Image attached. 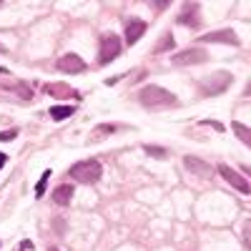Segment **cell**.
Here are the masks:
<instances>
[{
	"mask_svg": "<svg viewBox=\"0 0 251 251\" xmlns=\"http://www.w3.org/2000/svg\"><path fill=\"white\" fill-rule=\"evenodd\" d=\"M138 100L146 108H174V106H178V98L161 86H146L138 93Z\"/></svg>",
	"mask_w": 251,
	"mask_h": 251,
	"instance_id": "obj_1",
	"label": "cell"
},
{
	"mask_svg": "<svg viewBox=\"0 0 251 251\" xmlns=\"http://www.w3.org/2000/svg\"><path fill=\"white\" fill-rule=\"evenodd\" d=\"M68 176L75 178L78 183H98L100 176H103V166L96 158L78 161L75 166H71V169H68Z\"/></svg>",
	"mask_w": 251,
	"mask_h": 251,
	"instance_id": "obj_2",
	"label": "cell"
},
{
	"mask_svg": "<svg viewBox=\"0 0 251 251\" xmlns=\"http://www.w3.org/2000/svg\"><path fill=\"white\" fill-rule=\"evenodd\" d=\"M123 43H121V38L116 33H106V35H100V48H98V63L100 66H106V63L116 60L118 53H121Z\"/></svg>",
	"mask_w": 251,
	"mask_h": 251,
	"instance_id": "obj_3",
	"label": "cell"
},
{
	"mask_svg": "<svg viewBox=\"0 0 251 251\" xmlns=\"http://www.w3.org/2000/svg\"><path fill=\"white\" fill-rule=\"evenodd\" d=\"M208 58V53L203 48H186L176 55H171V63L174 66H196V63H203Z\"/></svg>",
	"mask_w": 251,
	"mask_h": 251,
	"instance_id": "obj_4",
	"label": "cell"
},
{
	"mask_svg": "<svg viewBox=\"0 0 251 251\" xmlns=\"http://www.w3.org/2000/svg\"><path fill=\"white\" fill-rule=\"evenodd\" d=\"M88 66H86V60H83V58H78L75 53H66V55H60L58 58V71L60 73H83V71H86Z\"/></svg>",
	"mask_w": 251,
	"mask_h": 251,
	"instance_id": "obj_5",
	"label": "cell"
},
{
	"mask_svg": "<svg viewBox=\"0 0 251 251\" xmlns=\"http://www.w3.org/2000/svg\"><path fill=\"white\" fill-rule=\"evenodd\" d=\"M219 174H221V178H224L226 183H231L234 188H239L241 194H249V191H251V186H249V181H246V178H244L241 174H236L234 169H228L226 163H221V166H219Z\"/></svg>",
	"mask_w": 251,
	"mask_h": 251,
	"instance_id": "obj_6",
	"label": "cell"
},
{
	"mask_svg": "<svg viewBox=\"0 0 251 251\" xmlns=\"http://www.w3.org/2000/svg\"><path fill=\"white\" fill-rule=\"evenodd\" d=\"M146 30H149V23H146V20L131 18L128 23H126V43H128V46H136L138 40L143 38Z\"/></svg>",
	"mask_w": 251,
	"mask_h": 251,
	"instance_id": "obj_7",
	"label": "cell"
},
{
	"mask_svg": "<svg viewBox=\"0 0 251 251\" xmlns=\"http://www.w3.org/2000/svg\"><path fill=\"white\" fill-rule=\"evenodd\" d=\"M199 43H228V46H239L241 40L236 38L234 30H214V33H206L199 38Z\"/></svg>",
	"mask_w": 251,
	"mask_h": 251,
	"instance_id": "obj_8",
	"label": "cell"
},
{
	"mask_svg": "<svg viewBox=\"0 0 251 251\" xmlns=\"http://www.w3.org/2000/svg\"><path fill=\"white\" fill-rule=\"evenodd\" d=\"M183 166L191 174H196L199 178H211V174H214V169L208 166L206 161H201V158H196V156H186L183 158Z\"/></svg>",
	"mask_w": 251,
	"mask_h": 251,
	"instance_id": "obj_9",
	"label": "cell"
},
{
	"mask_svg": "<svg viewBox=\"0 0 251 251\" xmlns=\"http://www.w3.org/2000/svg\"><path fill=\"white\" fill-rule=\"evenodd\" d=\"M50 199H53L55 206H68L71 199H73V186H71V183H60V186H55V188H53V194H50Z\"/></svg>",
	"mask_w": 251,
	"mask_h": 251,
	"instance_id": "obj_10",
	"label": "cell"
},
{
	"mask_svg": "<svg viewBox=\"0 0 251 251\" xmlns=\"http://www.w3.org/2000/svg\"><path fill=\"white\" fill-rule=\"evenodd\" d=\"M196 13H199V5H196V3H194V5H186L183 13H181V18H178V23H181V25H191V28H196V25H199Z\"/></svg>",
	"mask_w": 251,
	"mask_h": 251,
	"instance_id": "obj_11",
	"label": "cell"
},
{
	"mask_svg": "<svg viewBox=\"0 0 251 251\" xmlns=\"http://www.w3.org/2000/svg\"><path fill=\"white\" fill-rule=\"evenodd\" d=\"M75 113V106H50V118L53 121H66Z\"/></svg>",
	"mask_w": 251,
	"mask_h": 251,
	"instance_id": "obj_12",
	"label": "cell"
},
{
	"mask_svg": "<svg viewBox=\"0 0 251 251\" xmlns=\"http://www.w3.org/2000/svg\"><path fill=\"white\" fill-rule=\"evenodd\" d=\"M171 48H174V35L171 33H163L161 40L156 43V48H153V53L158 55V53H166V50H171Z\"/></svg>",
	"mask_w": 251,
	"mask_h": 251,
	"instance_id": "obj_13",
	"label": "cell"
},
{
	"mask_svg": "<svg viewBox=\"0 0 251 251\" xmlns=\"http://www.w3.org/2000/svg\"><path fill=\"white\" fill-rule=\"evenodd\" d=\"M231 128H234V131L239 133V138H241V141H244L246 146L251 143V131L246 128V126H244V123H239V121H234V123H231Z\"/></svg>",
	"mask_w": 251,
	"mask_h": 251,
	"instance_id": "obj_14",
	"label": "cell"
},
{
	"mask_svg": "<svg viewBox=\"0 0 251 251\" xmlns=\"http://www.w3.org/2000/svg\"><path fill=\"white\" fill-rule=\"evenodd\" d=\"M48 178H50V169L43 171V176H40V181H38V186H35V196H38V199H43L46 186H48Z\"/></svg>",
	"mask_w": 251,
	"mask_h": 251,
	"instance_id": "obj_15",
	"label": "cell"
},
{
	"mask_svg": "<svg viewBox=\"0 0 251 251\" xmlns=\"http://www.w3.org/2000/svg\"><path fill=\"white\" fill-rule=\"evenodd\" d=\"M113 131H116V126H113V123H103V126H98V128L93 131V141H100V136L113 133Z\"/></svg>",
	"mask_w": 251,
	"mask_h": 251,
	"instance_id": "obj_16",
	"label": "cell"
},
{
	"mask_svg": "<svg viewBox=\"0 0 251 251\" xmlns=\"http://www.w3.org/2000/svg\"><path fill=\"white\" fill-rule=\"evenodd\" d=\"M46 91H48L50 96H55V93H63V96H78V93H75V91H71L68 86H48Z\"/></svg>",
	"mask_w": 251,
	"mask_h": 251,
	"instance_id": "obj_17",
	"label": "cell"
},
{
	"mask_svg": "<svg viewBox=\"0 0 251 251\" xmlns=\"http://www.w3.org/2000/svg\"><path fill=\"white\" fill-rule=\"evenodd\" d=\"M143 151L149 156H156V158H166L169 153H166V149H158V146H143Z\"/></svg>",
	"mask_w": 251,
	"mask_h": 251,
	"instance_id": "obj_18",
	"label": "cell"
},
{
	"mask_svg": "<svg viewBox=\"0 0 251 251\" xmlns=\"http://www.w3.org/2000/svg\"><path fill=\"white\" fill-rule=\"evenodd\" d=\"M15 136H18V128H10V131H3V133H0V141L8 143V141H13Z\"/></svg>",
	"mask_w": 251,
	"mask_h": 251,
	"instance_id": "obj_19",
	"label": "cell"
},
{
	"mask_svg": "<svg viewBox=\"0 0 251 251\" xmlns=\"http://www.w3.org/2000/svg\"><path fill=\"white\" fill-rule=\"evenodd\" d=\"M123 75H113V78H106V86H116V83L121 80Z\"/></svg>",
	"mask_w": 251,
	"mask_h": 251,
	"instance_id": "obj_20",
	"label": "cell"
},
{
	"mask_svg": "<svg viewBox=\"0 0 251 251\" xmlns=\"http://www.w3.org/2000/svg\"><path fill=\"white\" fill-rule=\"evenodd\" d=\"M5 163H8V156H5L3 151H0V169H3V166H5Z\"/></svg>",
	"mask_w": 251,
	"mask_h": 251,
	"instance_id": "obj_21",
	"label": "cell"
},
{
	"mask_svg": "<svg viewBox=\"0 0 251 251\" xmlns=\"http://www.w3.org/2000/svg\"><path fill=\"white\" fill-rule=\"evenodd\" d=\"M0 53H8V48H5L3 43H0Z\"/></svg>",
	"mask_w": 251,
	"mask_h": 251,
	"instance_id": "obj_22",
	"label": "cell"
},
{
	"mask_svg": "<svg viewBox=\"0 0 251 251\" xmlns=\"http://www.w3.org/2000/svg\"><path fill=\"white\" fill-rule=\"evenodd\" d=\"M48 251H60V249H55V246H48Z\"/></svg>",
	"mask_w": 251,
	"mask_h": 251,
	"instance_id": "obj_23",
	"label": "cell"
}]
</instances>
